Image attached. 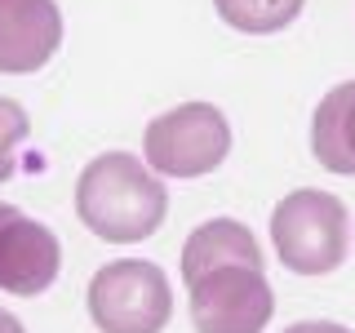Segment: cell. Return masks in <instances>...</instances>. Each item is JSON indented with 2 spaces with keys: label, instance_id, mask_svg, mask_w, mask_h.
<instances>
[{
  "label": "cell",
  "instance_id": "cell-4",
  "mask_svg": "<svg viewBox=\"0 0 355 333\" xmlns=\"http://www.w3.org/2000/svg\"><path fill=\"white\" fill-rule=\"evenodd\" d=\"M147 164L164 178H205L231 151V125L214 103H182L155 116L142 133Z\"/></svg>",
  "mask_w": 355,
  "mask_h": 333
},
{
  "label": "cell",
  "instance_id": "cell-6",
  "mask_svg": "<svg viewBox=\"0 0 355 333\" xmlns=\"http://www.w3.org/2000/svg\"><path fill=\"white\" fill-rule=\"evenodd\" d=\"M62 244L44 222L0 200V289L14 298H36L58 280Z\"/></svg>",
  "mask_w": 355,
  "mask_h": 333
},
{
  "label": "cell",
  "instance_id": "cell-9",
  "mask_svg": "<svg viewBox=\"0 0 355 333\" xmlns=\"http://www.w3.org/2000/svg\"><path fill=\"white\" fill-rule=\"evenodd\" d=\"M231 262H253L262 266V249L253 240V231L236 218H209L205 227H196L182 244V284L196 280L200 271L214 266H231Z\"/></svg>",
  "mask_w": 355,
  "mask_h": 333
},
{
  "label": "cell",
  "instance_id": "cell-12",
  "mask_svg": "<svg viewBox=\"0 0 355 333\" xmlns=\"http://www.w3.org/2000/svg\"><path fill=\"white\" fill-rule=\"evenodd\" d=\"M284 333H355V329L338 325V320H297V325H288Z\"/></svg>",
  "mask_w": 355,
  "mask_h": 333
},
{
  "label": "cell",
  "instance_id": "cell-1",
  "mask_svg": "<svg viewBox=\"0 0 355 333\" xmlns=\"http://www.w3.org/2000/svg\"><path fill=\"white\" fill-rule=\"evenodd\" d=\"M76 214L98 240L133 244L160 231L169 214V191L138 155L107 151L85 164L76 182Z\"/></svg>",
  "mask_w": 355,
  "mask_h": 333
},
{
  "label": "cell",
  "instance_id": "cell-8",
  "mask_svg": "<svg viewBox=\"0 0 355 333\" xmlns=\"http://www.w3.org/2000/svg\"><path fill=\"white\" fill-rule=\"evenodd\" d=\"M311 155L329 173L355 178V80L329 89L311 116Z\"/></svg>",
  "mask_w": 355,
  "mask_h": 333
},
{
  "label": "cell",
  "instance_id": "cell-13",
  "mask_svg": "<svg viewBox=\"0 0 355 333\" xmlns=\"http://www.w3.org/2000/svg\"><path fill=\"white\" fill-rule=\"evenodd\" d=\"M0 333H27V329H22V320H18V316L0 311Z\"/></svg>",
  "mask_w": 355,
  "mask_h": 333
},
{
  "label": "cell",
  "instance_id": "cell-7",
  "mask_svg": "<svg viewBox=\"0 0 355 333\" xmlns=\"http://www.w3.org/2000/svg\"><path fill=\"white\" fill-rule=\"evenodd\" d=\"M62 14L53 0H0V76H31L58 53Z\"/></svg>",
  "mask_w": 355,
  "mask_h": 333
},
{
  "label": "cell",
  "instance_id": "cell-11",
  "mask_svg": "<svg viewBox=\"0 0 355 333\" xmlns=\"http://www.w3.org/2000/svg\"><path fill=\"white\" fill-rule=\"evenodd\" d=\"M31 133V120L14 98H0V182L14 178V164H18V147L27 142Z\"/></svg>",
  "mask_w": 355,
  "mask_h": 333
},
{
  "label": "cell",
  "instance_id": "cell-5",
  "mask_svg": "<svg viewBox=\"0 0 355 333\" xmlns=\"http://www.w3.org/2000/svg\"><path fill=\"white\" fill-rule=\"evenodd\" d=\"M187 293L196 333H262L275 316V293L253 262L200 271L196 280H187Z\"/></svg>",
  "mask_w": 355,
  "mask_h": 333
},
{
  "label": "cell",
  "instance_id": "cell-10",
  "mask_svg": "<svg viewBox=\"0 0 355 333\" xmlns=\"http://www.w3.org/2000/svg\"><path fill=\"white\" fill-rule=\"evenodd\" d=\"M214 9L227 27L249 31V36H271L302 14V0H214Z\"/></svg>",
  "mask_w": 355,
  "mask_h": 333
},
{
  "label": "cell",
  "instance_id": "cell-3",
  "mask_svg": "<svg viewBox=\"0 0 355 333\" xmlns=\"http://www.w3.org/2000/svg\"><path fill=\"white\" fill-rule=\"evenodd\" d=\"M89 316L103 333H164L173 316L169 275L142 258L107 262L89 280Z\"/></svg>",
  "mask_w": 355,
  "mask_h": 333
},
{
  "label": "cell",
  "instance_id": "cell-2",
  "mask_svg": "<svg viewBox=\"0 0 355 333\" xmlns=\"http://www.w3.org/2000/svg\"><path fill=\"white\" fill-rule=\"evenodd\" d=\"M271 240L288 271L297 275H329L347 262L351 249V218L347 205L315 187L288 191L271 214Z\"/></svg>",
  "mask_w": 355,
  "mask_h": 333
}]
</instances>
